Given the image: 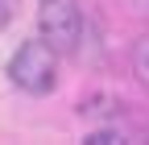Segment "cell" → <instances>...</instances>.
<instances>
[{"label":"cell","instance_id":"1","mask_svg":"<svg viewBox=\"0 0 149 145\" xmlns=\"http://www.w3.org/2000/svg\"><path fill=\"white\" fill-rule=\"evenodd\" d=\"M8 83L21 87L25 96H50L58 83V54H54L42 38H29L17 46L8 58Z\"/></svg>","mask_w":149,"mask_h":145},{"label":"cell","instance_id":"2","mask_svg":"<svg viewBox=\"0 0 149 145\" xmlns=\"http://www.w3.org/2000/svg\"><path fill=\"white\" fill-rule=\"evenodd\" d=\"M37 33L54 54H74L83 42V8L79 0H42L37 4Z\"/></svg>","mask_w":149,"mask_h":145},{"label":"cell","instance_id":"3","mask_svg":"<svg viewBox=\"0 0 149 145\" xmlns=\"http://www.w3.org/2000/svg\"><path fill=\"white\" fill-rule=\"evenodd\" d=\"M133 70H137L141 87L149 91V38H141V42H137V50H133Z\"/></svg>","mask_w":149,"mask_h":145},{"label":"cell","instance_id":"4","mask_svg":"<svg viewBox=\"0 0 149 145\" xmlns=\"http://www.w3.org/2000/svg\"><path fill=\"white\" fill-rule=\"evenodd\" d=\"M120 145V141H128L124 133H116V129H100V133H87V145Z\"/></svg>","mask_w":149,"mask_h":145},{"label":"cell","instance_id":"5","mask_svg":"<svg viewBox=\"0 0 149 145\" xmlns=\"http://www.w3.org/2000/svg\"><path fill=\"white\" fill-rule=\"evenodd\" d=\"M13 13H17V4H13V0H0V29L13 21Z\"/></svg>","mask_w":149,"mask_h":145}]
</instances>
